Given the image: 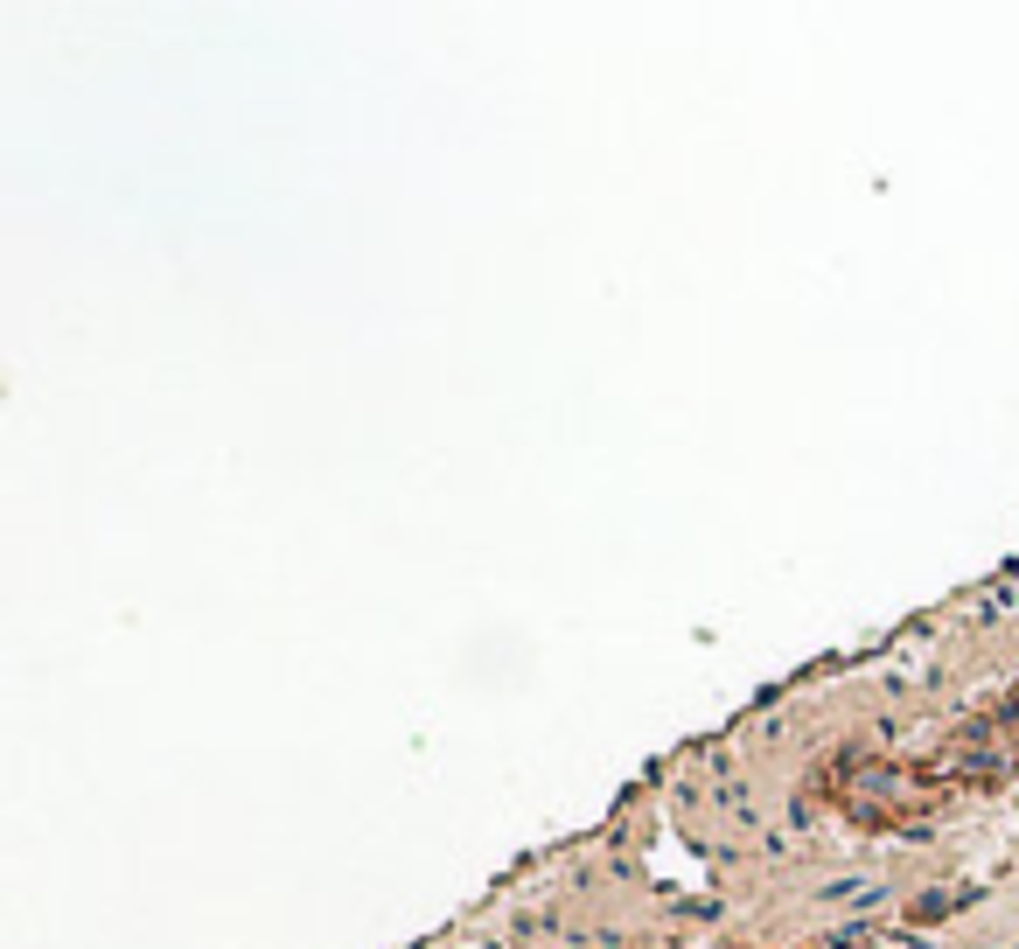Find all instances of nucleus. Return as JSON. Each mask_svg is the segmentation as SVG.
I'll return each instance as SVG.
<instances>
[{
	"label": "nucleus",
	"instance_id": "1",
	"mask_svg": "<svg viewBox=\"0 0 1019 949\" xmlns=\"http://www.w3.org/2000/svg\"><path fill=\"white\" fill-rule=\"evenodd\" d=\"M1012 949H1019V942H1012Z\"/></svg>",
	"mask_w": 1019,
	"mask_h": 949
}]
</instances>
